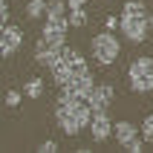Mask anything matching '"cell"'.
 <instances>
[{
	"label": "cell",
	"instance_id": "1",
	"mask_svg": "<svg viewBox=\"0 0 153 153\" xmlns=\"http://www.w3.org/2000/svg\"><path fill=\"white\" fill-rule=\"evenodd\" d=\"M58 127L67 133V136H78V133H84L90 130V121H93V110H90V104L84 98H69V101H58Z\"/></svg>",
	"mask_w": 153,
	"mask_h": 153
},
{
	"label": "cell",
	"instance_id": "2",
	"mask_svg": "<svg viewBox=\"0 0 153 153\" xmlns=\"http://www.w3.org/2000/svg\"><path fill=\"white\" fill-rule=\"evenodd\" d=\"M127 81H130L133 93H153V58L150 55H142V58L130 61Z\"/></svg>",
	"mask_w": 153,
	"mask_h": 153
},
{
	"label": "cell",
	"instance_id": "3",
	"mask_svg": "<svg viewBox=\"0 0 153 153\" xmlns=\"http://www.w3.org/2000/svg\"><path fill=\"white\" fill-rule=\"evenodd\" d=\"M119 52H121V41L110 32V29H104L101 35H95V38H93V58L98 61L101 67H110V64H116Z\"/></svg>",
	"mask_w": 153,
	"mask_h": 153
},
{
	"label": "cell",
	"instance_id": "4",
	"mask_svg": "<svg viewBox=\"0 0 153 153\" xmlns=\"http://www.w3.org/2000/svg\"><path fill=\"white\" fill-rule=\"evenodd\" d=\"M147 29H150V17H139V15H124L121 12V35L133 43H145L147 41Z\"/></svg>",
	"mask_w": 153,
	"mask_h": 153
},
{
	"label": "cell",
	"instance_id": "5",
	"mask_svg": "<svg viewBox=\"0 0 153 153\" xmlns=\"http://www.w3.org/2000/svg\"><path fill=\"white\" fill-rule=\"evenodd\" d=\"M20 46H23V29L15 23L0 26V52H3V58H12Z\"/></svg>",
	"mask_w": 153,
	"mask_h": 153
},
{
	"label": "cell",
	"instance_id": "6",
	"mask_svg": "<svg viewBox=\"0 0 153 153\" xmlns=\"http://www.w3.org/2000/svg\"><path fill=\"white\" fill-rule=\"evenodd\" d=\"M113 127H116V121H110V110L104 113H93V121H90V136L95 142H107L113 136Z\"/></svg>",
	"mask_w": 153,
	"mask_h": 153
},
{
	"label": "cell",
	"instance_id": "7",
	"mask_svg": "<svg viewBox=\"0 0 153 153\" xmlns=\"http://www.w3.org/2000/svg\"><path fill=\"white\" fill-rule=\"evenodd\" d=\"M113 90L110 84H95V90L90 93V98H87V104H90V110L93 113H104V110H110V104H113Z\"/></svg>",
	"mask_w": 153,
	"mask_h": 153
},
{
	"label": "cell",
	"instance_id": "8",
	"mask_svg": "<svg viewBox=\"0 0 153 153\" xmlns=\"http://www.w3.org/2000/svg\"><path fill=\"white\" fill-rule=\"evenodd\" d=\"M67 29H69V20L67 23H58V20H46L41 29V41L52 43V46H64L67 43Z\"/></svg>",
	"mask_w": 153,
	"mask_h": 153
},
{
	"label": "cell",
	"instance_id": "9",
	"mask_svg": "<svg viewBox=\"0 0 153 153\" xmlns=\"http://www.w3.org/2000/svg\"><path fill=\"white\" fill-rule=\"evenodd\" d=\"M35 61H38L43 69H52V67H55V64L61 61V46H52V43H46V41H41V38H38Z\"/></svg>",
	"mask_w": 153,
	"mask_h": 153
},
{
	"label": "cell",
	"instance_id": "10",
	"mask_svg": "<svg viewBox=\"0 0 153 153\" xmlns=\"http://www.w3.org/2000/svg\"><path fill=\"white\" fill-rule=\"evenodd\" d=\"M142 136V127L139 124H133V121H127V119H121V121H116V127H113V139L119 142L121 147H127L133 139H139Z\"/></svg>",
	"mask_w": 153,
	"mask_h": 153
},
{
	"label": "cell",
	"instance_id": "11",
	"mask_svg": "<svg viewBox=\"0 0 153 153\" xmlns=\"http://www.w3.org/2000/svg\"><path fill=\"white\" fill-rule=\"evenodd\" d=\"M69 90L78 95V98H90V93L95 90V78H93V72H81V75H72V81H69Z\"/></svg>",
	"mask_w": 153,
	"mask_h": 153
},
{
	"label": "cell",
	"instance_id": "12",
	"mask_svg": "<svg viewBox=\"0 0 153 153\" xmlns=\"http://www.w3.org/2000/svg\"><path fill=\"white\" fill-rule=\"evenodd\" d=\"M49 72H52V81L58 84V90H61V87H67L69 81H72V64H67V61H58Z\"/></svg>",
	"mask_w": 153,
	"mask_h": 153
},
{
	"label": "cell",
	"instance_id": "13",
	"mask_svg": "<svg viewBox=\"0 0 153 153\" xmlns=\"http://www.w3.org/2000/svg\"><path fill=\"white\" fill-rule=\"evenodd\" d=\"M67 3L64 0H49V9H46V20H58V23H67L69 15H67Z\"/></svg>",
	"mask_w": 153,
	"mask_h": 153
},
{
	"label": "cell",
	"instance_id": "14",
	"mask_svg": "<svg viewBox=\"0 0 153 153\" xmlns=\"http://www.w3.org/2000/svg\"><path fill=\"white\" fill-rule=\"evenodd\" d=\"M46 9H49V0H26V17L32 20L46 17Z\"/></svg>",
	"mask_w": 153,
	"mask_h": 153
},
{
	"label": "cell",
	"instance_id": "15",
	"mask_svg": "<svg viewBox=\"0 0 153 153\" xmlns=\"http://www.w3.org/2000/svg\"><path fill=\"white\" fill-rule=\"evenodd\" d=\"M23 93H26V98H41V95H43V81L38 75H32L23 84Z\"/></svg>",
	"mask_w": 153,
	"mask_h": 153
},
{
	"label": "cell",
	"instance_id": "16",
	"mask_svg": "<svg viewBox=\"0 0 153 153\" xmlns=\"http://www.w3.org/2000/svg\"><path fill=\"white\" fill-rule=\"evenodd\" d=\"M124 15H139V17H150V12H147V6L142 3V0H124V9H121Z\"/></svg>",
	"mask_w": 153,
	"mask_h": 153
},
{
	"label": "cell",
	"instance_id": "17",
	"mask_svg": "<svg viewBox=\"0 0 153 153\" xmlns=\"http://www.w3.org/2000/svg\"><path fill=\"white\" fill-rule=\"evenodd\" d=\"M23 90H6V95H3V104H6L9 110H15V107H20V101H23Z\"/></svg>",
	"mask_w": 153,
	"mask_h": 153
},
{
	"label": "cell",
	"instance_id": "18",
	"mask_svg": "<svg viewBox=\"0 0 153 153\" xmlns=\"http://www.w3.org/2000/svg\"><path fill=\"white\" fill-rule=\"evenodd\" d=\"M142 139H145L147 145L153 142V113H147L145 121H142Z\"/></svg>",
	"mask_w": 153,
	"mask_h": 153
},
{
	"label": "cell",
	"instance_id": "19",
	"mask_svg": "<svg viewBox=\"0 0 153 153\" xmlns=\"http://www.w3.org/2000/svg\"><path fill=\"white\" fill-rule=\"evenodd\" d=\"M87 23V9H69V26H84Z\"/></svg>",
	"mask_w": 153,
	"mask_h": 153
},
{
	"label": "cell",
	"instance_id": "20",
	"mask_svg": "<svg viewBox=\"0 0 153 153\" xmlns=\"http://www.w3.org/2000/svg\"><path fill=\"white\" fill-rule=\"evenodd\" d=\"M38 150H41V153H58V142L46 139V142H41V145H38Z\"/></svg>",
	"mask_w": 153,
	"mask_h": 153
},
{
	"label": "cell",
	"instance_id": "21",
	"mask_svg": "<svg viewBox=\"0 0 153 153\" xmlns=\"http://www.w3.org/2000/svg\"><path fill=\"white\" fill-rule=\"evenodd\" d=\"M104 29H110V32H116V29H121V17L110 15L107 20H104Z\"/></svg>",
	"mask_w": 153,
	"mask_h": 153
},
{
	"label": "cell",
	"instance_id": "22",
	"mask_svg": "<svg viewBox=\"0 0 153 153\" xmlns=\"http://www.w3.org/2000/svg\"><path fill=\"white\" fill-rule=\"evenodd\" d=\"M145 145H147L145 139H133V142H130L124 150H130V153H142V150H145Z\"/></svg>",
	"mask_w": 153,
	"mask_h": 153
},
{
	"label": "cell",
	"instance_id": "23",
	"mask_svg": "<svg viewBox=\"0 0 153 153\" xmlns=\"http://www.w3.org/2000/svg\"><path fill=\"white\" fill-rule=\"evenodd\" d=\"M9 23V3L6 0H0V26Z\"/></svg>",
	"mask_w": 153,
	"mask_h": 153
},
{
	"label": "cell",
	"instance_id": "24",
	"mask_svg": "<svg viewBox=\"0 0 153 153\" xmlns=\"http://www.w3.org/2000/svg\"><path fill=\"white\" fill-rule=\"evenodd\" d=\"M84 3H87V0H67L69 9H84Z\"/></svg>",
	"mask_w": 153,
	"mask_h": 153
},
{
	"label": "cell",
	"instance_id": "25",
	"mask_svg": "<svg viewBox=\"0 0 153 153\" xmlns=\"http://www.w3.org/2000/svg\"><path fill=\"white\" fill-rule=\"evenodd\" d=\"M150 26H153V12H150Z\"/></svg>",
	"mask_w": 153,
	"mask_h": 153
}]
</instances>
